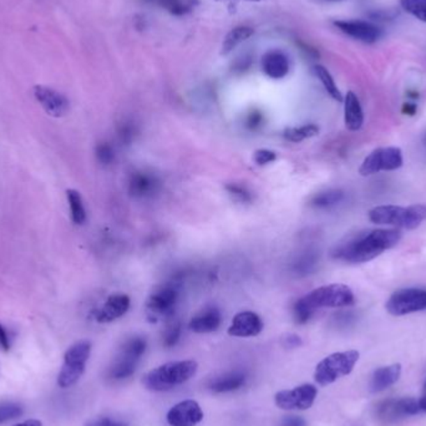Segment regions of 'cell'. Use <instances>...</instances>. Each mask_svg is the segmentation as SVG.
<instances>
[{
    "mask_svg": "<svg viewBox=\"0 0 426 426\" xmlns=\"http://www.w3.org/2000/svg\"><path fill=\"white\" fill-rule=\"evenodd\" d=\"M14 426H43V424H41V421L31 419V420L24 421V423H20L18 425Z\"/></svg>",
    "mask_w": 426,
    "mask_h": 426,
    "instance_id": "7bdbcfd3",
    "label": "cell"
},
{
    "mask_svg": "<svg viewBox=\"0 0 426 426\" xmlns=\"http://www.w3.org/2000/svg\"><path fill=\"white\" fill-rule=\"evenodd\" d=\"M204 418V410L197 402L191 399L176 404L166 415L169 426H196Z\"/></svg>",
    "mask_w": 426,
    "mask_h": 426,
    "instance_id": "7c38bea8",
    "label": "cell"
},
{
    "mask_svg": "<svg viewBox=\"0 0 426 426\" xmlns=\"http://www.w3.org/2000/svg\"><path fill=\"white\" fill-rule=\"evenodd\" d=\"M313 71H314L315 76L321 80L324 89L327 90L329 96L333 98L338 102H343L344 98H343V95H342L340 90L337 86V84L334 82L333 76L330 75V73L324 66H321V65H315L314 68H313Z\"/></svg>",
    "mask_w": 426,
    "mask_h": 426,
    "instance_id": "4316f807",
    "label": "cell"
},
{
    "mask_svg": "<svg viewBox=\"0 0 426 426\" xmlns=\"http://www.w3.org/2000/svg\"><path fill=\"white\" fill-rule=\"evenodd\" d=\"M161 188V181L153 172L135 171L130 176L129 192L139 199H151Z\"/></svg>",
    "mask_w": 426,
    "mask_h": 426,
    "instance_id": "9a60e30c",
    "label": "cell"
},
{
    "mask_svg": "<svg viewBox=\"0 0 426 426\" xmlns=\"http://www.w3.org/2000/svg\"><path fill=\"white\" fill-rule=\"evenodd\" d=\"M404 165L403 151L399 147H379L364 158L359 167V174L368 177L381 171H395Z\"/></svg>",
    "mask_w": 426,
    "mask_h": 426,
    "instance_id": "ba28073f",
    "label": "cell"
},
{
    "mask_svg": "<svg viewBox=\"0 0 426 426\" xmlns=\"http://www.w3.org/2000/svg\"><path fill=\"white\" fill-rule=\"evenodd\" d=\"M24 409L17 403L0 404V424L18 419L23 415Z\"/></svg>",
    "mask_w": 426,
    "mask_h": 426,
    "instance_id": "d6a6232c",
    "label": "cell"
},
{
    "mask_svg": "<svg viewBox=\"0 0 426 426\" xmlns=\"http://www.w3.org/2000/svg\"><path fill=\"white\" fill-rule=\"evenodd\" d=\"M402 375V365L400 364H393L388 367H381L376 369L372 375L370 379V390L373 393H380L384 391L391 386L397 383Z\"/></svg>",
    "mask_w": 426,
    "mask_h": 426,
    "instance_id": "7402d4cb",
    "label": "cell"
},
{
    "mask_svg": "<svg viewBox=\"0 0 426 426\" xmlns=\"http://www.w3.org/2000/svg\"><path fill=\"white\" fill-rule=\"evenodd\" d=\"M275 158H277V155H275V152L267 150V149H259L253 155L254 162L259 165V166L271 164V162L275 161Z\"/></svg>",
    "mask_w": 426,
    "mask_h": 426,
    "instance_id": "d590c367",
    "label": "cell"
},
{
    "mask_svg": "<svg viewBox=\"0 0 426 426\" xmlns=\"http://www.w3.org/2000/svg\"><path fill=\"white\" fill-rule=\"evenodd\" d=\"M304 308L314 313L321 308H344L356 303V296L345 284L335 283L317 288L297 301Z\"/></svg>",
    "mask_w": 426,
    "mask_h": 426,
    "instance_id": "277c9868",
    "label": "cell"
},
{
    "mask_svg": "<svg viewBox=\"0 0 426 426\" xmlns=\"http://www.w3.org/2000/svg\"><path fill=\"white\" fill-rule=\"evenodd\" d=\"M247 1H263V0H247Z\"/></svg>",
    "mask_w": 426,
    "mask_h": 426,
    "instance_id": "bcb514c9",
    "label": "cell"
},
{
    "mask_svg": "<svg viewBox=\"0 0 426 426\" xmlns=\"http://www.w3.org/2000/svg\"><path fill=\"white\" fill-rule=\"evenodd\" d=\"M344 199V192L342 190H327L323 192L317 193L310 201V204L315 208H330L340 204Z\"/></svg>",
    "mask_w": 426,
    "mask_h": 426,
    "instance_id": "d4e9b609",
    "label": "cell"
},
{
    "mask_svg": "<svg viewBox=\"0 0 426 426\" xmlns=\"http://www.w3.org/2000/svg\"><path fill=\"white\" fill-rule=\"evenodd\" d=\"M139 362H140V359L130 356L128 353H125L120 349L116 359L112 362V367L109 368V372H107L109 379L114 380V381L128 379L131 375H134Z\"/></svg>",
    "mask_w": 426,
    "mask_h": 426,
    "instance_id": "ffe728a7",
    "label": "cell"
},
{
    "mask_svg": "<svg viewBox=\"0 0 426 426\" xmlns=\"http://www.w3.org/2000/svg\"><path fill=\"white\" fill-rule=\"evenodd\" d=\"M222 315L216 307H206L190 321L188 328L193 333L206 334L216 332L221 326Z\"/></svg>",
    "mask_w": 426,
    "mask_h": 426,
    "instance_id": "ac0fdd59",
    "label": "cell"
},
{
    "mask_svg": "<svg viewBox=\"0 0 426 426\" xmlns=\"http://www.w3.org/2000/svg\"><path fill=\"white\" fill-rule=\"evenodd\" d=\"M280 426H308L307 421L304 420L301 416H284L280 421Z\"/></svg>",
    "mask_w": 426,
    "mask_h": 426,
    "instance_id": "f35d334b",
    "label": "cell"
},
{
    "mask_svg": "<svg viewBox=\"0 0 426 426\" xmlns=\"http://www.w3.org/2000/svg\"><path fill=\"white\" fill-rule=\"evenodd\" d=\"M400 6L405 12L426 23V0H400Z\"/></svg>",
    "mask_w": 426,
    "mask_h": 426,
    "instance_id": "1f68e13d",
    "label": "cell"
},
{
    "mask_svg": "<svg viewBox=\"0 0 426 426\" xmlns=\"http://www.w3.org/2000/svg\"><path fill=\"white\" fill-rule=\"evenodd\" d=\"M329 1H342V0H329Z\"/></svg>",
    "mask_w": 426,
    "mask_h": 426,
    "instance_id": "7dc6e473",
    "label": "cell"
},
{
    "mask_svg": "<svg viewBox=\"0 0 426 426\" xmlns=\"http://www.w3.org/2000/svg\"><path fill=\"white\" fill-rule=\"evenodd\" d=\"M68 202L70 206L71 220L76 225H82L86 221V210L84 206L82 195L76 190H68L66 191Z\"/></svg>",
    "mask_w": 426,
    "mask_h": 426,
    "instance_id": "83f0119b",
    "label": "cell"
},
{
    "mask_svg": "<svg viewBox=\"0 0 426 426\" xmlns=\"http://www.w3.org/2000/svg\"><path fill=\"white\" fill-rule=\"evenodd\" d=\"M134 135L135 128H132L131 125H128V123L123 125L120 128V131H119V136H120V139H121L123 142H130V141L134 139Z\"/></svg>",
    "mask_w": 426,
    "mask_h": 426,
    "instance_id": "ab89813d",
    "label": "cell"
},
{
    "mask_svg": "<svg viewBox=\"0 0 426 426\" xmlns=\"http://www.w3.org/2000/svg\"><path fill=\"white\" fill-rule=\"evenodd\" d=\"M421 414L419 399L404 397V399H389L376 406V416L379 420L394 423L408 416Z\"/></svg>",
    "mask_w": 426,
    "mask_h": 426,
    "instance_id": "8fae6325",
    "label": "cell"
},
{
    "mask_svg": "<svg viewBox=\"0 0 426 426\" xmlns=\"http://www.w3.org/2000/svg\"><path fill=\"white\" fill-rule=\"evenodd\" d=\"M262 330L263 321L261 317L251 310H243L234 315L228 328V334L237 338H251L257 337Z\"/></svg>",
    "mask_w": 426,
    "mask_h": 426,
    "instance_id": "5bb4252c",
    "label": "cell"
},
{
    "mask_svg": "<svg viewBox=\"0 0 426 426\" xmlns=\"http://www.w3.org/2000/svg\"><path fill=\"white\" fill-rule=\"evenodd\" d=\"M158 3V6H162L167 12L174 15H185L191 12L197 0H151Z\"/></svg>",
    "mask_w": 426,
    "mask_h": 426,
    "instance_id": "f546056e",
    "label": "cell"
},
{
    "mask_svg": "<svg viewBox=\"0 0 426 426\" xmlns=\"http://www.w3.org/2000/svg\"><path fill=\"white\" fill-rule=\"evenodd\" d=\"M197 370L199 364L195 360L165 363L158 368L150 370L142 378V384L147 390L156 393L172 390L192 379Z\"/></svg>",
    "mask_w": 426,
    "mask_h": 426,
    "instance_id": "7a4b0ae2",
    "label": "cell"
},
{
    "mask_svg": "<svg viewBox=\"0 0 426 426\" xmlns=\"http://www.w3.org/2000/svg\"><path fill=\"white\" fill-rule=\"evenodd\" d=\"M129 310L130 298L126 294H112L95 313V319L99 323H112L126 314Z\"/></svg>",
    "mask_w": 426,
    "mask_h": 426,
    "instance_id": "e0dca14e",
    "label": "cell"
},
{
    "mask_svg": "<svg viewBox=\"0 0 426 426\" xmlns=\"http://www.w3.org/2000/svg\"><path fill=\"white\" fill-rule=\"evenodd\" d=\"M369 221L379 226H390L403 229H415L426 220V204L395 206L383 204L368 212Z\"/></svg>",
    "mask_w": 426,
    "mask_h": 426,
    "instance_id": "3957f363",
    "label": "cell"
},
{
    "mask_svg": "<svg viewBox=\"0 0 426 426\" xmlns=\"http://www.w3.org/2000/svg\"><path fill=\"white\" fill-rule=\"evenodd\" d=\"M95 153H96V158L99 160L100 164L110 165L115 160V151H114L112 145L107 144V142L99 144L96 146Z\"/></svg>",
    "mask_w": 426,
    "mask_h": 426,
    "instance_id": "836d02e7",
    "label": "cell"
},
{
    "mask_svg": "<svg viewBox=\"0 0 426 426\" xmlns=\"http://www.w3.org/2000/svg\"><path fill=\"white\" fill-rule=\"evenodd\" d=\"M318 389L313 384H302L293 389L280 390L275 395V404L282 410L303 411L313 406Z\"/></svg>",
    "mask_w": 426,
    "mask_h": 426,
    "instance_id": "30bf717a",
    "label": "cell"
},
{
    "mask_svg": "<svg viewBox=\"0 0 426 426\" xmlns=\"http://www.w3.org/2000/svg\"><path fill=\"white\" fill-rule=\"evenodd\" d=\"M419 405H420L421 413H426V394L419 399Z\"/></svg>",
    "mask_w": 426,
    "mask_h": 426,
    "instance_id": "f6af8a7d",
    "label": "cell"
},
{
    "mask_svg": "<svg viewBox=\"0 0 426 426\" xmlns=\"http://www.w3.org/2000/svg\"><path fill=\"white\" fill-rule=\"evenodd\" d=\"M425 390H426V381H425Z\"/></svg>",
    "mask_w": 426,
    "mask_h": 426,
    "instance_id": "c3c4849f",
    "label": "cell"
},
{
    "mask_svg": "<svg viewBox=\"0 0 426 426\" xmlns=\"http://www.w3.org/2000/svg\"><path fill=\"white\" fill-rule=\"evenodd\" d=\"M263 123V114L259 110H252L247 117H245V126L247 129L254 130L259 129Z\"/></svg>",
    "mask_w": 426,
    "mask_h": 426,
    "instance_id": "74e56055",
    "label": "cell"
},
{
    "mask_svg": "<svg viewBox=\"0 0 426 426\" xmlns=\"http://www.w3.org/2000/svg\"><path fill=\"white\" fill-rule=\"evenodd\" d=\"M0 348L3 351H9L10 349V340L6 333V328L0 324Z\"/></svg>",
    "mask_w": 426,
    "mask_h": 426,
    "instance_id": "60d3db41",
    "label": "cell"
},
{
    "mask_svg": "<svg viewBox=\"0 0 426 426\" xmlns=\"http://www.w3.org/2000/svg\"><path fill=\"white\" fill-rule=\"evenodd\" d=\"M289 69H291L289 59L283 52L271 50L263 55L262 70L271 79L280 80L286 77L289 73Z\"/></svg>",
    "mask_w": 426,
    "mask_h": 426,
    "instance_id": "d6986e66",
    "label": "cell"
},
{
    "mask_svg": "<svg viewBox=\"0 0 426 426\" xmlns=\"http://www.w3.org/2000/svg\"><path fill=\"white\" fill-rule=\"evenodd\" d=\"M386 310L394 317L426 310V288H404L393 293L386 301Z\"/></svg>",
    "mask_w": 426,
    "mask_h": 426,
    "instance_id": "52a82bcc",
    "label": "cell"
},
{
    "mask_svg": "<svg viewBox=\"0 0 426 426\" xmlns=\"http://www.w3.org/2000/svg\"><path fill=\"white\" fill-rule=\"evenodd\" d=\"M181 338V323L180 321H171L165 328L162 333V344L166 348L175 347Z\"/></svg>",
    "mask_w": 426,
    "mask_h": 426,
    "instance_id": "4dcf8cb0",
    "label": "cell"
},
{
    "mask_svg": "<svg viewBox=\"0 0 426 426\" xmlns=\"http://www.w3.org/2000/svg\"><path fill=\"white\" fill-rule=\"evenodd\" d=\"M415 110H416V106L413 105V104H405V106H404V112L410 114V115H413Z\"/></svg>",
    "mask_w": 426,
    "mask_h": 426,
    "instance_id": "ee69618b",
    "label": "cell"
},
{
    "mask_svg": "<svg viewBox=\"0 0 426 426\" xmlns=\"http://www.w3.org/2000/svg\"><path fill=\"white\" fill-rule=\"evenodd\" d=\"M253 34H254V29L251 28V26H245V25L236 26L225 38L221 54L222 55H228L231 52H234V49L238 47L241 43L250 39Z\"/></svg>",
    "mask_w": 426,
    "mask_h": 426,
    "instance_id": "cb8c5ba5",
    "label": "cell"
},
{
    "mask_svg": "<svg viewBox=\"0 0 426 426\" xmlns=\"http://www.w3.org/2000/svg\"><path fill=\"white\" fill-rule=\"evenodd\" d=\"M91 354V343L80 340L66 351L64 364L58 375V386L63 389L76 384L85 372V367Z\"/></svg>",
    "mask_w": 426,
    "mask_h": 426,
    "instance_id": "8992f818",
    "label": "cell"
},
{
    "mask_svg": "<svg viewBox=\"0 0 426 426\" xmlns=\"http://www.w3.org/2000/svg\"><path fill=\"white\" fill-rule=\"evenodd\" d=\"M334 25L347 36L367 44H373L383 36V31L376 25L363 20H337Z\"/></svg>",
    "mask_w": 426,
    "mask_h": 426,
    "instance_id": "2e32d148",
    "label": "cell"
},
{
    "mask_svg": "<svg viewBox=\"0 0 426 426\" xmlns=\"http://www.w3.org/2000/svg\"><path fill=\"white\" fill-rule=\"evenodd\" d=\"M228 193H231L234 199H238L241 202H251L252 195L248 188L238 183H229L226 186Z\"/></svg>",
    "mask_w": 426,
    "mask_h": 426,
    "instance_id": "e575fe53",
    "label": "cell"
},
{
    "mask_svg": "<svg viewBox=\"0 0 426 426\" xmlns=\"http://www.w3.org/2000/svg\"><path fill=\"white\" fill-rule=\"evenodd\" d=\"M284 344L288 348H297V347L302 345V339L299 338L296 334H289L284 338Z\"/></svg>",
    "mask_w": 426,
    "mask_h": 426,
    "instance_id": "b9f144b4",
    "label": "cell"
},
{
    "mask_svg": "<svg viewBox=\"0 0 426 426\" xmlns=\"http://www.w3.org/2000/svg\"><path fill=\"white\" fill-rule=\"evenodd\" d=\"M34 98L40 104L41 107L45 110L47 115L53 117H63L69 112L70 102L68 98L59 93L56 90L43 85H38L34 88Z\"/></svg>",
    "mask_w": 426,
    "mask_h": 426,
    "instance_id": "4fadbf2b",
    "label": "cell"
},
{
    "mask_svg": "<svg viewBox=\"0 0 426 426\" xmlns=\"http://www.w3.org/2000/svg\"><path fill=\"white\" fill-rule=\"evenodd\" d=\"M84 426H129V424L123 420L112 419L109 416H101V418L89 420Z\"/></svg>",
    "mask_w": 426,
    "mask_h": 426,
    "instance_id": "8d00e7d4",
    "label": "cell"
},
{
    "mask_svg": "<svg viewBox=\"0 0 426 426\" xmlns=\"http://www.w3.org/2000/svg\"><path fill=\"white\" fill-rule=\"evenodd\" d=\"M402 237L403 234L397 228L372 229L356 234L343 243H339L332 254L335 259L351 264L370 262L394 248Z\"/></svg>",
    "mask_w": 426,
    "mask_h": 426,
    "instance_id": "6da1fadb",
    "label": "cell"
},
{
    "mask_svg": "<svg viewBox=\"0 0 426 426\" xmlns=\"http://www.w3.org/2000/svg\"><path fill=\"white\" fill-rule=\"evenodd\" d=\"M359 356L358 351H347L333 353L324 358L315 367V383L321 386H330L340 378L349 375L359 360Z\"/></svg>",
    "mask_w": 426,
    "mask_h": 426,
    "instance_id": "5b68a950",
    "label": "cell"
},
{
    "mask_svg": "<svg viewBox=\"0 0 426 426\" xmlns=\"http://www.w3.org/2000/svg\"><path fill=\"white\" fill-rule=\"evenodd\" d=\"M177 301H178V289L176 284L158 287L147 299V314L152 321L169 319L174 315Z\"/></svg>",
    "mask_w": 426,
    "mask_h": 426,
    "instance_id": "9c48e42d",
    "label": "cell"
},
{
    "mask_svg": "<svg viewBox=\"0 0 426 426\" xmlns=\"http://www.w3.org/2000/svg\"><path fill=\"white\" fill-rule=\"evenodd\" d=\"M318 134H319V128L314 123H308V125L298 126V128H288L284 130L283 136L289 142H302Z\"/></svg>",
    "mask_w": 426,
    "mask_h": 426,
    "instance_id": "f1b7e54d",
    "label": "cell"
},
{
    "mask_svg": "<svg viewBox=\"0 0 426 426\" xmlns=\"http://www.w3.org/2000/svg\"><path fill=\"white\" fill-rule=\"evenodd\" d=\"M318 262H319V252L313 248V250L304 251L298 257L297 261L293 264V269L297 272L298 275H310L312 272H314Z\"/></svg>",
    "mask_w": 426,
    "mask_h": 426,
    "instance_id": "484cf974",
    "label": "cell"
},
{
    "mask_svg": "<svg viewBox=\"0 0 426 426\" xmlns=\"http://www.w3.org/2000/svg\"><path fill=\"white\" fill-rule=\"evenodd\" d=\"M245 381H247V375L245 372L234 370V372H228V373L222 374L220 376H216L215 379L211 380L208 388L217 394L231 393V391L241 389L242 386H245Z\"/></svg>",
    "mask_w": 426,
    "mask_h": 426,
    "instance_id": "603a6c76",
    "label": "cell"
},
{
    "mask_svg": "<svg viewBox=\"0 0 426 426\" xmlns=\"http://www.w3.org/2000/svg\"><path fill=\"white\" fill-rule=\"evenodd\" d=\"M345 128L349 131H359L364 125V112L356 93L348 91L344 98Z\"/></svg>",
    "mask_w": 426,
    "mask_h": 426,
    "instance_id": "44dd1931",
    "label": "cell"
}]
</instances>
